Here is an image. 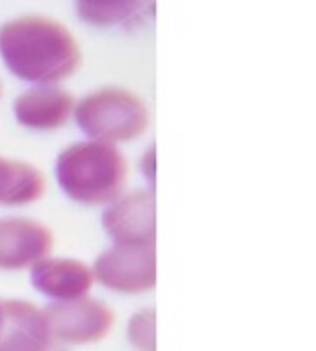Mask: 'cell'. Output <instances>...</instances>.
I'll return each mask as SVG.
<instances>
[{"instance_id":"12","label":"cell","mask_w":316,"mask_h":351,"mask_svg":"<svg viewBox=\"0 0 316 351\" xmlns=\"http://www.w3.org/2000/svg\"><path fill=\"white\" fill-rule=\"evenodd\" d=\"M146 0H76L78 16L97 27L127 23L140 14Z\"/></svg>"},{"instance_id":"16","label":"cell","mask_w":316,"mask_h":351,"mask_svg":"<svg viewBox=\"0 0 316 351\" xmlns=\"http://www.w3.org/2000/svg\"><path fill=\"white\" fill-rule=\"evenodd\" d=\"M0 97H2V82H0Z\"/></svg>"},{"instance_id":"7","label":"cell","mask_w":316,"mask_h":351,"mask_svg":"<svg viewBox=\"0 0 316 351\" xmlns=\"http://www.w3.org/2000/svg\"><path fill=\"white\" fill-rule=\"evenodd\" d=\"M0 351H66L53 337L43 311L23 300H2Z\"/></svg>"},{"instance_id":"3","label":"cell","mask_w":316,"mask_h":351,"mask_svg":"<svg viewBox=\"0 0 316 351\" xmlns=\"http://www.w3.org/2000/svg\"><path fill=\"white\" fill-rule=\"evenodd\" d=\"M72 115L90 140L109 144L142 136L150 121L144 101L138 95L117 86L86 95L74 105Z\"/></svg>"},{"instance_id":"14","label":"cell","mask_w":316,"mask_h":351,"mask_svg":"<svg viewBox=\"0 0 316 351\" xmlns=\"http://www.w3.org/2000/svg\"><path fill=\"white\" fill-rule=\"evenodd\" d=\"M144 173L150 181H154V146L146 152V158H144Z\"/></svg>"},{"instance_id":"13","label":"cell","mask_w":316,"mask_h":351,"mask_svg":"<svg viewBox=\"0 0 316 351\" xmlns=\"http://www.w3.org/2000/svg\"><path fill=\"white\" fill-rule=\"evenodd\" d=\"M127 337L138 351H156V313L152 308L136 313L130 319Z\"/></svg>"},{"instance_id":"1","label":"cell","mask_w":316,"mask_h":351,"mask_svg":"<svg viewBox=\"0 0 316 351\" xmlns=\"http://www.w3.org/2000/svg\"><path fill=\"white\" fill-rule=\"evenodd\" d=\"M0 58L14 76L39 84L68 78L82 60L68 27L41 14H25L0 25Z\"/></svg>"},{"instance_id":"10","label":"cell","mask_w":316,"mask_h":351,"mask_svg":"<svg viewBox=\"0 0 316 351\" xmlns=\"http://www.w3.org/2000/svg\"><path fill=\"white\" fill-rule=\"evenodd\" d=\"M93 269L74 259L43 257L31 267L33 286L51 300H76L88 294L93 286Z\"/></svg>"},{"instance_id":"15","label":"cell","mask_w":316,"mask_h":351,"mask_svg":"<svg viewBox=\"0 0 316 351\" xmlns=\"http://www.w3.org/2000/svg\"><path fill=\"white\" fill-rule=\"evenodd\" d=\"M2 323H4V306H2V300H0V331H2Z\"/></svg>"},{"instance_id":"9","label":"cell","mask_w":316,"mask_h":351,"mask_svg":"<svg viewBox=\"0 0 316 351\" xmlns=\"http://www.w3.org/2000/svg\"><path fill=\"white\" fill-rule=\"evenodd\" d=\"M74 97L58 86L43 84L21 93L14 99V117L21 125L31 130L62 128L74 113Z\"/></svg>"},{"instance_id":"8","label":"cell","mask_w":316,"mask_h":351,"mask_svg":"<svg viewBox=\"0 0 316 351\" xmlns=\"http://www.w3.org/2000/svg\"><path fill=\"white\" fill-rule=\"evenodd\" d=\"M51 232L29 218H0V269H25L51 249Z\"/></svg>"},{"instance_id":"4","label":"cell","mask_w":316,"mask_h":351,"mask_svg":"<svg viewBox=\"0 0 316 351\" xmlns=\"http://www.w3.org/2000/svg\"><path fill=\"white\" fill-rule=\"evenodd\" d=\"M93 276L113 292H150L156 286L154 245H115L97 257Z\"/></svg>"},{"instance_id":"5","label":"cell","mask_w":316,"mask_h":351,"mask_svg":"<svg viewBox=\"0 0 316 351\" xmlns=\"http://www.w3.org/2000/svg\"><path fill=\"white\" fill-rule=\"evenodd\" d=\"M51 337L58 343L84 346L107 337L113 327V313L99 300H62L43 308Z\"/></svg>"},{"instance_id":"11","label":"cell","mask_w":316,"mask_h":351,"mask_svg":"<svg viewBox=\"0 0 316 351\" xmlns=\"http://www.w3.org/2000/svg\"><path fill=\"white\" fill-rule=\"evenodd\" d=\"M45 191L41 171L23 160L0 156V204L25 206L37 202Z\"/></svg>"},{"instance_id":"2","label":"cell","mask_w":316,"mask_h":351,"mask_svg":"<svg viewBox=\"0 0 316 351\" xmlns=\"http://www.w3.org/2000/svg\"><path fill=\"white\" fill-rule=\"evenodd\" d=\"M56 175L70 199L84 206H103L123 195L127 162L115 144L76 142L60 152Z\"/></svg>"},{"instance_id":"6","label":"cell","mask_w":316,"mask_h":351,"mask_svg":"<svg viewBox=\"0 0 316 351\" xmlns=\"http://www.w3.org/2000/svg\"><path fill=\"white\" fill-rule=\"evenodd\" d=\"M103 228L115 245H154L156 202L154 193L138 189L119 195L103 214Z\"/></svg>"}]
</instances>
